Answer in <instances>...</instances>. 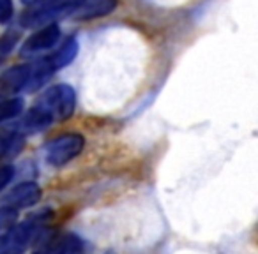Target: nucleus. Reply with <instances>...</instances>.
<instances>
[{"label": "nucleus", "mask_w": 258, "mask_h": 254, "mask_svg": "<svg viewBox=\"0 0 258 254\" xmlns=\"http://www.w3.org/2000/svg\"><path fill=\"white\" fill-rule=\"evenodd\" d=\"M83 0H34L30 8L20 16V27L23 29H36L55 20L73 15Z\"/></svg>", "instance_id": "f257e3e1"}, {"label": "nucleus", "mask_w": 258, "mask_h": 254, "mask_svg": "<svg viewBox=\"0 0 258 254\" xmlns=\"http://www.w3.org/2000/svg\"><path fill=\"white\" fill-rule=\"evenodd\" d=\"M36 106L44 110L53 122H64L75 113L76 108V92L73 87L60 83V85H53L43 92V96L37 99Z\"/></svg>", "instance_id": "f03ea898"}, {"label": "nucleus", "mask_w": 258, "mask_h": 254, "mask_svg": "<svg viewBox=\"0 0 258 254\" xmlns=\"http://www.w3.org/2000/svg\"><path fill=\"white\" fill-rule=\"evenodd\" d=\"M83 147H85V138L78 133H68L60 134V136L50 140L46 145V161L48 164L60 168L71 162L82 154Z\"/></svg>", "instance_id": "7ed1b4c3"}, {"label": "nucleus", "mask_w": 258, "mask_h": 254, "mask_svg": "<svg viewBox=\"0 0 258 254\" xmlns=\"http://www.w3.org/2000/svg\"><path fill=\"white\" fill-rule=\"evenodd\" d=\"M41 200V187L36 182H22L13 187L4 198H2V207L13 208V210H22V208L34 207Z\"/></svg>", "instance_id": "20e7f679"}, {"label": "nucleus", "mask_w": 258, "mask_h": 254, "mask_svg": "<svg viewBox=\"0 0 258 254\" xmlns=\"http://www.w3.org/2000/svg\"><path fill=\"white\" fill-rule=\"evenodd\" d=\"M58 39H60V27H58L57 23H48V25H43V29L34 32L32 36L23 43L20 53H22L23 57L36 55V53H39V51H44V50H48V48H51Z\"/></svg>", "instance_id": "39448f33"}, {"label": "nucleus", "mask_w": 258, "mask_h": 254, "mask_svg": "<svg viewBox=\"0 0 258 254\" xmlns=\"http://www.w3.org/2000/svg\"><path fill=\"white\" fill-rule=\"evenodd\" d=\"M30 78V64L15 65L0 74V96L4 94H16L27 89Z\"/></svg>", "instance_id": "423d86ee"}, {"label": "nucleus", "mask_w": 258, "mask_h": 254, "mask_svg": "<svg viewBox=\"0 0 258 254\" xmlns=\"http://www.w3.org/2000/svg\"><path fill=\"white\" fill-rule=\"evenodd\" d=\"M118 0H83L82 4L76 8V11L73 13L75 20H94L101 18V16H108L110 13L115 11Z\"/></svg>", "instance_id": "0eeeda50"}, {"label": "nucleus", "mask_w": 258, "mask_h": 254, "mask_svg": "<svg viewBox=\"0 0 258 254\" xmlns=\"http://www.w3.org/2000/svg\"><path fill=\"white\" fill-rule=\"evenodd\" d=\"M82 249V242L76 236H51L50 242L44 243L36 254H76Z\"/></svg>", "instance_id": "6e6552de"}, {"label": "nucleus", "mask_w": 258, "mask_h": 254, "mask_svg": "<svg viewBox=\"0 0 258 254\" xmlns=\"http://www.w3.org/2000/svg\"><path fill=\"white\" fill-rule=\"evenodd\" d=\"M78 50H80L78 39H76V37L73 36V37H69V39L66 41V43L62 44V46L58 48V50L55 51V53L48 55V57H50V60H51V64H53V67L58 71V69L66 67V65H69L73 60H75L76 55H78Z\"/></svg>", "instance_id": "1a4fd4ad"}, {"label": "nucleus", "mask_w": 258, "mask_h": 254, "mask_svg": "<svg viewBox=\"0 0 258 254\" xmlns=\"http://www.w3.org/2000/svg\"><path fill=\"white\" fill-rule=\"evenodd\" d=\"M23 111L22 97H0V124L15 117H20Z\"/></svg>", "instance_id": "9d476101"}, {"label": "nucleus", "mask_w": 258, "mask_h": 254, "mask_svg": "<svg viewBox=\"0 0 258 254\" xmlns=\"http://www.w3.org/2000/svg\"><path fill=\"white\" fill-rule=\"evenodd\" d=\"M18 41H20V30L16 29H9L8 32H4L0 36V62L15 50Z\"/></svg>", "instance_id": "9b49d317"}, {"label": "nucleus", "mask_w": 258, "mask_h": 254, "mask_svg": "<svg viewBox=\"0 0 258 254\" xmlns=\"http://www.w3.org/2000/svg\"><path fill=\"white\" fill-rule=\"evenodd\" d=\"M18 222V210L2 207L0 208V233H6Z\"/></svg>", "instance_id": "f8f14e48"}, {"label": "nucleus", "mask_w": 258, "mask_h": 254, "mask_svg": "<svg viewBox=\"0 0 258 254\" xmlns=\"http://www.w3.org/2000/svg\"><path fill=\"white\" fill-rule=\"evenodd\" d=\"M15 16L13 0H0V25H8Z\"/></svg>", "instance_id": "ddd939ff"}, {"label": "nucleus", "mask_w": 258, "mask_h": 254, "mask_svg": "<svg viewBox=\"0 0 258 254\" xmlns=\"http://www.w3.org/2000/svg\"><path fill=\"white\" fill-rule=\"evenodd\" d=\"M15 177V168L13 166H0V191L4 189Z\"/></svg>", "instance_id": "4468645a"}, {"label": "nucleus", "mask_w": 258, "mask_h": 254, "mask_svg": "<svg viewBox=\"0 0 258 254\" xmlns=\"http://www.w3.org/2000/svg\"><path fill=\"white\" fill-rule=\"evenodd\" d=\"M23 2H25V4H32L34 0H23Z\"/></svg>", "instance_id": "2eb2a0df"}]
</instances>
